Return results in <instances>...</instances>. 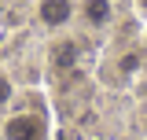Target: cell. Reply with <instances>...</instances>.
Returning a JSON list of instances; mask_svg holds the SVG:
<instances>
[{
  "label": "cell",
  "instance_id": "obj_4",
  "mask_svg": "<svg viewBox=\"0 0 147 140\" xmlns=\"http://www.w3.org/2000/svg\"><path fill=\"white\" fill-rule=\"evenodd\" d=\"M55 63H59V67H70L74 63V44H59V48H55Z\"/></svg>",
  "mask_w": 147,
  "mask_h": 140
},
{
  "label": "cell",
  "instance_id": "obj_2",
  "mask_svg": "<svg viewBox=\"0 0 147 140\" xmlns=\"http://www.w3.org/2000/svg\"><path fill=\"white\" fill-rule=\"evenodd\" d=\"M70 15H74V4H70V0H40V4H37V18H40L44 26H52V30L66 26Z\"/></svg>",
  "mask_w": 147,
  "mask_h": 140
},
{
  "label": "cell",
  "instance_id": "obj_3",
  "mask_svg": "<svg viewBox=\"0 0 147 140\" xmlns=\"http://www.w3.org/2000/svg\"><path fill=\"white\" fill-rule=\"evenodd\" d=\"M85 18H88V26H107L110 4L107 0H85Z\"/></svg>",
  "mask_w": 147,
  "mask_h": 140
},
{
  "label": "cell",
  "instance_id": "obj_1",
  "mask_svg": "<svg viewBox=\"0 0 147 140\" xmlns=\"http://www.w3.org/2000/svg\"><path fill=\"white\" fill-rule=\"evenodd\" d=\"M4 140H44V118L40 114H11L4 122Z\"/></svg>",
  "mask_w": 147,
  "mask_h": 140
},
{
  "label": "cell",
  "instance_id": "obj_5",
  "mask_svg": "<svg viewBox=\"0 0 147 140\" xmlns=\"http://www.w3.org/2000/svg\"><path fill=\"white\" fill-rule=\"evenodd\" d=\"M11 92H15V85H11V77L7 74H0V107L11 100Z\"/></svg>",
  "mask_w": 147,
  "mask_h": 140
}]
</instances>
